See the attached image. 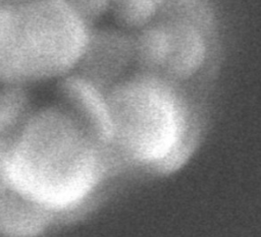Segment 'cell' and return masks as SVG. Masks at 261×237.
Returning a JSON list of instances; mask_svg holds the SVG:
<instances>
[{
	"label": "cell",
	"mask_w": 261,
	"mask_h": 237,
	"mask_svg": "<svg viewBox=\"0 0 261 237\" xmlns=\"http://www.w3.org/2000/svg\"><path fill=\"white\" fill-rule=\"evenodd\" d=\"M122 170L102 135L60 100L33 108L5 167V180L60 218L87 204Z\"/></svg>",
	"instance_id": "cell-1"
},
{
	"label": "cell",
	"mask_w": 261,
	"mask_h": 237,
	"mask_svg": "<svg viewBox=\"0 0 261 237\" xmlns=\"http://www.w3.org/2000/svg\"><path fill=\"white\" fill-rule=\"evenodd\" d=\"M104 92L110 145L122 169L168 173L184 163L191 147L187 115L164 77L128 73Z\"/></svg>",
	"instance_id": "cell-2"
},
{
	"label": "cell",
	"mask_w": 261,
	"mask_h": 237,
	"mask_svg": "<svg viewBox=\"0 0 261 237\" xmlns=\"http://www.w3.org/2000/svg\"><path fill=\"white\" fill-rule=\"evenodd\" d=\"M90 32L67 0L0 1V82L27 87L74 73Z\"/></svg>",
	"instance_id": "cell-3"
},
{
	"label": "cell",
	"mask_w": 261,
	"mask_h": 237,
	"mask_svg": "<svg viewBox=\"0 0 261 237\" xmlns=\"http://www.w3.org/2000/svg\"><path fill=\"white\" fill-rule=\"evenodd\" d=\"M135 60L134 34L115 27L91 28L89 40L77 67L81 74L106 91L126 76Z\"/></svg>",
	"instance_id": "cell-4"
},
{
	"label": "cell",
	"mask_w": 261,
	"mask_h": 237,
	"mask_svg": "<svg viewBox=\"0 0 261 237\" xmlns=\"http://www.w3.org/2000/svg\"><path fill=\"white\" fill-rule=\"evenodd\" d=\"M59 219L21 194L5 179L0 180V236L37 237Z\"/></svg>",
	"instance_id": "cell-5"
},
{
	"label": "cell",
	"mask_w": 261,
	"mask_h": 237,
	"mask_svg": "<svg viewBox=\"0 0 261 237\" xmlns=\"http://www.w3.org/2000/svg\"><path fill=\"white\" fill-rule=\"evenodd\" d=\"M109 15L116 26L133 34L166 18L161 0H111Z\"/></svg>",
	"instance_id": "cell-6"
},
{
	"label": "cell",
	"mask_w": 261,
	"mask_h": 237,
	"mask_svg": "<svg viewBox=\"0 0 261 237\" xmlns=\"http://www.w3.org/2000/svg\"><path fill=\"white\" fill-rule=\"evenodd\" d=\"M24 121L0 110V180L5 179V167L8 156Z\"/></svg>",
	"instance_id": "cell-7"
},
{
	"label": "cell",
	"mask_w": 261,
	"mask_h": 237,
	"mask_svg": "<svg viewBox=\"0 0 261 237\" xmlns=\"http://www.w3.org/2000/svg\"><path fill=\"white\" fill-rule=\"evenodd\" d=\"M80 19L93 28L110 13L111 0H67Z\"/></svg>",
	"instance_id": "cell-8"
},
{
	"label": "cell",
	"mask_w": 261,
	"mask_h": 237,
	"mask_svg": "<svg viewBox=\"0 0 261 237\" xmlns=\"http://www.w3.org/2000/svg\"><path fill=\"white\" fill-rule=\"evenodd\" d=\"M165 17H189L192 19L204 20L200 11L198 0H161Z\"/></svg>",
	"instance_id": "cell-9"
},
{
	"label": "cell",
	"mask_w": 261,
	"mask_h": 237,
	"mask_svg": "<svg viewBox=\"0 0 261 237\" xmlns=\"http://www.w3.org/2000/svg\"><path fill=\"white\" fill-rule=\"evenodd\" d=\"M2 2H11V3H14V2H21V1H27V0H0Z\"/></svg>",
	"instance_id": "cell-10"
}]
</instances>
